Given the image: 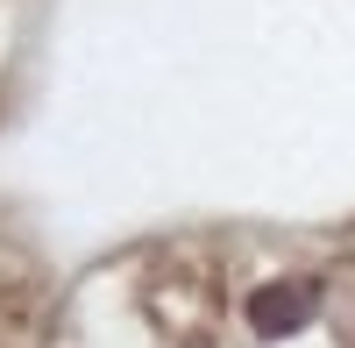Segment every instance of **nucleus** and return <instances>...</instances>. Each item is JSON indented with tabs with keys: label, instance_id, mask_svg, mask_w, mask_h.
Here are the masks:
<instances>
[{
	"label": "nucleus",
	"instance_id": "nucleus-1",
	"mask_svg": "<svg viewBox=\"0 0 355 348\" xmlns=\"http://www.w3.org/2000/svg\"><path fill=\"white\" fill-rule=\"evenodd\" d=\"M313 306H320V292H313V284H299V277H284V284H263V292L249 299V327H256L263 341H277V334H299V327L313 320Z\"/></svg>",
	"mask_w": 355,
	"mask_h": 348
}]
</instances>
